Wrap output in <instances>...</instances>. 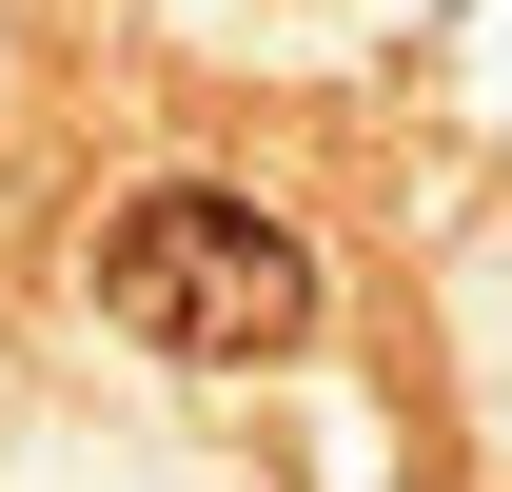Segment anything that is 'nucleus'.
<instances>
[{"instance_id": "1", "label": "nucleus", "mask_w": 512, "mask_h": 492, "mask_svg": "<svg viewBox=\"0 0 512 492\" xmlns=\"http://www.w3.org/2000/svg\"><path fill=\"white\" fill-rule=\"evenodd\" d=\"M99 315L138 355H178V374H256V355L316 335V256H296V217H256L237 178H138L99 217Z\"/></svg>"}]
</instances>
